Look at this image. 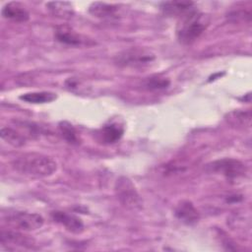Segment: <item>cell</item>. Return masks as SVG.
<instances>
[{"label":"cell","instance_id":"1","mask_svg":"<svg viewBox=\"0 0 252 252\" xmlns=\"http://www.w3.org/2000/svg\"><path fill=\"white\" fill-rule=\"evenodd\" d=\"M11 164L19 173L33 178L48 177L57 170V163L52 158L38 153L24 154Z\"/></svg>","mask_w":252,"mask_h":252},{"label":"cell","instance_id":"2","mask_svg":"<svg viewBox=\"0 0 252 252\" xmlns=\"http://www.w3.org/2000/svg\"><path fill=\"white\" fill-rule=\"evenodd\" d=\"M209 20L197 9L192 10L180 18L176 28L177 40L184 45L192 44L205 32Z\"/></svg>","mask_w":252,"mask_h":252},{"label":"cell","instance_id":"3","mask_svg":"<svg viewBox=\"0 0 252 252\" xmlns=\"http://www.w3.org/2000/svg\"><path fill=\"white\" fill-rule=\"evenodd\" d=\"M156 59L155 54L145 47H130L114 56V63L123 68H143Z\"/></svg>","mask_w":252,"mask_h":252},{"label":"cell","instance_id":"4","mask_svg":"<svg viewBox=\"0 0 252 252\" xmlns=\"http://www.w3.org/2000/svg\"><path fill=\"white\" fill-rule=\"evenodd\" d=\"M2 220L13 228L24 231L36 230L40 228L44 222L43 218L36 213L11 209L7 210V213H3Z\"/></svg>","mask_w":252,"mask_h":252},{"label":"cell","instance_id":"5","mask_svg":"<svg viewBox=\"0 0 252 252\" xmlns=\"http://www.w3.org/2000/svg\"><path fill=\"white\" fill-rule=\"evenodd\" d=\"M114 192L119 203L129 210H139L142 207V198L133 182L126 176H120L114 185Z\"/></svg>","mask_w":252,"mask_h":252},{"label":"cell","instance_id":"6","mask_svg":"<svg viewBox=\"0 0 252 252\" xmlns=\"http://www.w3.org/2000/svg\"><path fill=\"white\" fill-rule=\"evenodd\" d=\"M212 172L220 173L228 180H235L243 177L246 173V166L243 162L235 158H221L208 164Z\"/></svg>","mask_w":252,"mask_h":252},{"label":"cell","instance_id":"7","mask_svg":"<svg viewBox=\"0 0 252 252\" xmlns=\"http://www.w3.org/2000/svg\"><path fill=\"white\" fill-rule=\"evenodd\" d=\"M55 39L68 46H82V45H92L94 42L88 39L81 33L77 32L73 28L68 25H60L56 27L54 31Z\"/></svg>","mask_w":252,"mask_h":252},{"label":"cell","instance_id":"8","mask_svg":"<svg viewBox=\"0 0 252 252\" xmlns=\"http://www.w3.org/2000/svg\"><path fill=\"white\" fill-rule=\"evenodd\" d=\"M0 241L2 247H6L9 250H14L17 247L32 248L34 244L32 238L29 235H25L19 231L2 229L0 235Z\"/></svg>","mask_w":252,"mask_h":252},{"label":"cell","instance_id":"9","mask_svg":"<svg viewBox=\"0 0 252 252\" xmlns=\"http://www.w3.org/2000/svg\"><path fill=\"white\" fill-rule=\"evenodd\" d=\"M51 218L55 222L63 225L68 231L72 233L79 234L84 230L83 220L72 213H67L63 211H53L51 213Z\"/></svg>","mask_w":252,"mask_h":252},{"label":"cell","instance_id":"10","mask_svg":"<svg viewBox=\"0 0 252 252\" xmlns=\"http://www.w3.org/2000/svg\"><path fill=\"white\" fill-rule=\"evenodd\" d=\"M120 11V6L105 2H93L89 7V13L91 15L102 20L118 19Z\"/></svg>","mask_w":252,"mask_h":252},{"label":"cell","instance_id":"11","mask_svg":"<svg viewBox=\"0 0 252 252\" xmlns=\"http://www.w3.org/2000/svg\"><path fill=\"white\" fill-rule=\"evenodd\" d=\"M161 12L169 17L178 16L181 18L195 8V3L192 1H166L160 3Z\"/></svg>","mask_w":252,"mask_h":252},{"label":"cell","instance_id":"12","mask_svg":"<svg viewBox=\"0 0 252 252\" xmlns=\"http://www.w3.org/2000/svg\"><path fill=\"white\" fill-rule=\"evenodd\" d=\"M124 134V126L116 121H109L98 131L99 140L104 144H114L121 139Z\"/></svg>","mask_w":252,"mask_h":252},{"label":"cell","instance_id":"13","mask_svg":"<svg viewBox=\"0 0 252 252\" xmlns=\"http://www.w3.org/2000/svg\"><path fill=\"white\" fill-rule=\"evenodd\" d=\"M175 217L185 224H194L199 219L200 215L195 206L190 201H182L175 208Z\"/></svg>","mask_w":252,"mask_h":252},{"label":"cell","instance_id":"14","mask_svg":"<svg viewBox=\"0 0 252 252\" xmlns=\"http://www.w3.org/2000/svg\"><path fill=\"white\" fill-rule=\"evenodd\" d=\"M1 14L5 19L17 23H25L30 19L29 12L19 2L7 3L3 7Z\"/></svg>","mask_w":252,"mask_h":252},{"label":"cell","instance_id":"15","mask_svg":"<svg viewBox=\"0 0 252 252\" xmlns=\"http://www.w3.org/2000/svg\"><path fill=\"white\" fill-rule=\"evenodd\" d=\"M45 6L47 10L55 17L69 19L74 15L73 5L70 2L53 1V2H47Z\"/></svg>","mask_w":252,"mask_h":252},{"label":"cell","instance_id":"16","mask_svg":"<svg viewBox=\"0 0 252 252\" xmlns=\"http://www.w3.org/2000/svg\"><path fill=\"white\" fill-rule=\"evenodd\" d=\"M57 98L56 94L51 92H33V93H27L20 95V99L24 100L28 103L33 104H41V103H48Z\"/></svg>","mask_w":252,"mask_h":252},{"label":"cell","instance_id":"17","mask_svg":"<svg viewBox=\"0 0 252 252\" xmlns=\"http://www.w3.org/2000/svg\"><path fill=\"white\" fill-rule=\"evenodd\" d=\"M225 119L232 126L249 127L251 124V111L250 110H233L226 115Z\"/></svg>","mask_w":252,"mask_h":252},{"label":"cell","instance_id":"18","mask_svg":"<svg viewBox=\"0 0 252 252\" xmlns=\"http://www.w3.org/2000/svg\"><path fill=\"white\" fill-rule=\"evenodd\" d=\"M0 136L3 141L15 148L23 147L26 144V138L10 127H3L0 131Z\"/></svg>","mask_w":252,"mask_h":252},{"label":"cell","instance_id":"19","mask_svg":"<svg viewBox=\"0 0 252 252\" xmlns=\"http://www.w3.org/2000/svg\"><path fill=\"white\" fill-rule=\"evenodd\" d=\"M58 129H59V133L62 136V138L65 141H67L69 144L78 145L80 143L78 133L71 123H69L67 121H61L58 125Z\"/></svg>","mask_w":252,"mask_h":252},{"label":"cell","instance_id":"20","mask_svg":"<svg viewBox=\"0 0 252 252\" xmlns=\"http://www.w3.org/2000/svg\"><path fill=\"white\" fill-rule=\"evenodd\" d=\"M170 85V81L162 76H152L147 78L143 82V88L148 91H159L168 88Z\"/></svg>","mask_w":252,"mask_h":252}]
</instances>
